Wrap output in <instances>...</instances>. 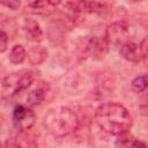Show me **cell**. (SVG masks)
<instances>
[{
  "mask_svg": "<svg viewBox=\"0 0 148 148\" xmlns=\"http://www.w3.org/2000/svg\"><path fill=\"white\" fill-rule=\"evenodd\" d=\"M61 2L59 1H31L29 2L25 8L24 12L29 13V14H34V15H49L50 13H52Z\"/></svg>",
  "mask_w": 148,
  "mask_h": 148,
  "instance_id": "30bf717a",
  "label": "cell"
},
{
  "mask_svg": "<svg viewBox=\"0 0 148 148\" xmlns=\"http://www.w3.org/2000/svg\"><path fill=\"white\" fill-rule=\"evenodd\" d=\"M81 46L82 53L86 57H90L95 60L103 59L110 47L105 36H91L84 39Z\"/></svg>",
  "mask_w": 148,
  "mask_h": 148,
  "instance_id": "277c9868",
  "label": "cell"
},
{
  "mask_svg": "<svg viewBox=\"0 0 148 148\" xmlns=\"http://www.w3.org/2000/svg\"><path fill=\"white\" fill-rule=\"evenodd\" d=\"M119 54L127 61L130 62H139L141 60V56H140V49L139 45L135 44L132 40H128L126 43H124L123 45L119 46Z\"/></svg>",
  "mask_w": 148,
  "mask_h": 148,
  "instance_id": "8fae6325",
  "label": "cell"
},
{
  "mask_svg": "<svg viewBox=\"0 0 148 148\" xmlns=\"http://www.w3.org/2000/svg\"><path fill=\"white\" fill-rule=\"evenodd\" d=\"M94 118L99 130L116 136L130 132L133 124L127 109L117 102H105L98 105Z\"/></svg>",
  "mask_w": 148,
  "mask_h": 148,
  "instance_id": "6da1fadb",
  "label": "cell"
},
{
  "mask_svg": "<svg viewBox=\"0 0 148 148\" xmlns=\"http://www.w3.org/2000/svg\"><path fill=\"white\" fill-rule=\"evenodd\" d=\"M128 35H130L128 24L125 21H116L110 25H108L104 36L110 46L113 45L119 47L120 45L130 40Z\"/></svg>",
  "mask_w": 148,
  "mask_h": 148,
  "instance_id": "8992f818",
  "label": "cell"
},
{
  "mask_svg": "<svg viewBox=\"0 0 148 148\" xmlns=\"http://www.w3.org/2000/svg\"><path fill=\"white\" fill-rule=\"evenodd\" d=\"M15 148H37L38 139L31 130L16 132L13 136L9 138Z\"/></svg>",
  "mask_w": 148,
  "mask_h": 148,
  "instance_id": "9c48e42d",
  "label": "cell"
},
{
  "mask_svg": "<svg viewBox=\"0 0 148 148\" xmlns=\"http://www.w3.org/2000/svg\"><path fill=\"white\" fill-rule=\"evenodd\" d=\"M8 59H9V61H10L12 64H14V65H20V64H22V62L27 59V51H25V49H24L22 45H20V44L14 45V46L12 47L10 52H9Z\"/></svg>",
  "mask_w": 148,
  "mask_h": 148,
  "instance_id": "5bb4252c",
  "label": "cell"
},
{
  "mask_svg": "<svg viewBox=\"0 0 148 148\" xmlns=\"http://www.w3.org/2000/svg\"><path fill=\"white\" fill-rule=\"evenodd\" d=\"M18 32L28 40L30 42H40L44 37V32L43 29L40 28L39 23L34 20V18H29V17H24L20 21L18 24Z\"/></svg>",
  "mask_w": 148,
  "mask_h": 148,
  "instance_id": "52a82bcc",
  "label": "cell"
},
{
  "mask_svg": "<svg viewBox=\"0 0 148 148\" xmlns=\"http://www.w3.org/2000/svg\"><path fill=\"white\" fill-rule=\"evenodd\" d=\"M12 119L16 132L29 131L32 128V126L36 123V116L34 111L27 105H22V104L16 105L14 108Z\"/></svg>",
  "mask_w": 148,
  "mask_h": 148,
  "instance_id": "5b68a950",
  "label": "cell"
},
{
  "mask_svg": "<svg viewBox=\"0 0 148 148\" xmlns=\"http://www.w3.org/2000/svg\"><path fill=\"white\" fill-rule=\"evenodd\" d=\"M139 49H140V56H141V60L143 61V64L148 67V36L145 37L141 43L139 44Z\"/></svg>",
  "mask_w": 148,
  "mask_h": 148,
  "instance_id": "e0dca14e",
  "label": "cell"
},
{
  "mask_svg": "<svg viewBox=\"0 0 148 148\" xmlns=\"http://www.w3.org/2000/svg\"><path fill=\"white\" fill-rule=\"evenodd\" d=\"M131 148H148V146H147L143 141L138 140V139H134V141H133Z\"/></svg>",
  "mask_w": 148,
  "mask_h": 148,
  "instance_id": "44dd1931",
  "label": "cell"
},
{
  "mask_svg": "<svg viewBox=\"0 0 148 148\" xmlns=\"http://www.w3.org/2000/svg\"><path fill=\"white\" fill-rule=\"evenodd\" d=\"M45 96H46V87H45L44 82H40L28 92V96L25 99V105L30 109L38 106L45 99Z\"/></svg>",
  "mask_w": 148,
  "mask_h": 148,
  "instance_id": "7c38bea8",
  "label": "cell"
},
{
  "mask_svg": "<svg viewBox=\"0 0 148 148\" xmlns=\"http://www.w3.org/2000/svg\"><path fill=\"white\" fill-rule=\"evenodd\" d=\"M44 128L56 138L72 134L79 126V117L71 108L57 106L50 109L43 118Z\"/></svg>",
  "mask_w": 148,
  "mask_h": 148,
  "instance_id": "7a4b0ae2",
  "label": "cell"
},
{
  "mask_svg": "<svg viewBox=\"0 0 148 148\" xmlns=\"http://www.w3.org/2000/svg\"><path fill=\"white\" fill-rule=\"evenodd\" d=\"M131 89L135 94H143L148 90V75L142 74L135 76L131 82Z\"/></svg>",
  "mask_w": 148,
  "mask_h": 148,
  "instance_id": "9a60e30c",
  "label": "cell"
},
{
  "mask_svg": "<svg viewBox=\"0 0 148 148\" xmlns=\"http://www.w3.org/2000/svg\"><path fill=\"white\" fill-rule=\"evenodd\" d=\"M67 9L73 13H96L102 14L108 10L109 5L106 2H97V1H67L64 3Z\"/></svg>",
  "mask_w": 148,
  "mask_h": 148,
  "instance_id": "ba28073f",
  "label": "cell"
},
{
  "mask_svg": "<svg viewBox=\"0 0 148 148\" xmlns=\"http://www.w3.org/2000/svg\"><path fill=\"white\" fill-rule=\"evenodd\" d=\"M27 58L30 65L38 66L43 64L47 58V50L42 45H34L27 52Z\"/></svg>",
  "mask_w": 148,
  "mask_h": 148,
  "instance_id": "4fadbf2b",
  "label": "cell"
},
{
  "mask_svg": "<svg viewBox=\"0 0 148 148\" xmlns=\"http://www.w3.org/2000/svg\"><path fill=\"white\" fill-rule=\"evenodd\" d=\"M8 42H9L8 35L5 32V30H1V32H0V52L1 53H3L7 50Z\"/></svg>",
  "mask_w": 148,
  "mask_h": 148,
  "instance_id": "ac0fdd59",
  "label": "cell"
},
{
  "mask_svg": "<svg viewBox=\"0 0 148 148\" xmlns=\"http://www.w3.org/2000/svg\"><path fill=\"white\" fill-rule=\"evenodd\" d=\"M37 74L38 73L35 71L22 69L6 75L1 81V97L9 99L27 90L36 80Z\"/></svg>",
  "mask_w": 148,
  "mask_h": 148,
  "instance_id": "3957f363",
  "label": "cell"
},
{
  "mask_svg": "<svg viewBox=\"0 0 148 148\" xmlns=\"http://www.w3.org/2000/svg\"><path fill=\"white\" fill-rule=\"evenodd\" d=\"M133 141H134V138L130 134V132H126L120 135H117V139L114 141V147L116 148H131Z\"/></svg>",
  "mask_w": 148,
  "mask_h": 148,
  "instance_id": "2e32d148",
  "label": "cell"
},
{
  "mask_svg": "<svg viewBox=\"0 0 148 148\" xmlns=\"http://www.w3.org/2000/svg\"><path fill=\"white\" fill-rule=\"evenodd\" d=\"M20 5H21L20 1H9V2H3L2 3V6H6L9 9H17L20 7Z\"/></svg>",
  "mask_w": 148,
  "mask_h": 148,
  "instance_id": "ffe728a7",
  "label": "cell"
},
{
  "mask_svg": "<svg viewBox=\"0 0 148 148\" xmlns=\"http://www.w3.org/2000/svg\"><path fill=\"white\" fill-rule=\"evenodd\" d=\"M140 108L143 111L148 110V90L142 94V97H141V101H140Z\"/></svg>",
  "mask_w": 148,
  "mask_h": 148,
  "instance_id": "d6986e66",
  "label": "cell"
}]
</instances>
